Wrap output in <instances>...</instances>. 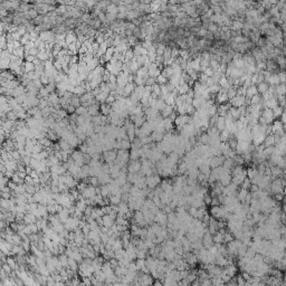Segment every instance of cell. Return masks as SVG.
I'll return each instance as SVG.
<instances>
[{"mask_svg":"<svg viewBox=\"0 0 286 286\" xmlns=\"http://www.w3.org/2000/svg\"><path fill=\"white\" fill-rule=\"evenodd\" d=\"M190 121V117L185 114V115H178L177 116V119L174 120V123H175V125L178 126V129H182L185 124H188Z\"/></svg>","mask_w":286,"mask_h":286,"instance_id":"cell-1","label":"cell"},{"mask_svg":"<svg viewBox=\"0 0 286 286\" xmlns=\"http://www.w3.org/2000/svg\"><path fill=\"white\" fill-rule=\"evenodd\" d=\"M245 102H246V96H235L233 100H230V104H231V106L233 107H241V106H244L245 105Z\"/></svg>","mask_w":286,"mask_h":286,"instance_id":"cell-2","label":"cell"},{"mask_svg":"<svg viewBox=\"0 0 286 286\" xmlns=\"http://www.w3.org/2000/svg\"><path fill=\"white\" fill-rule=\"evenodd\" d=\"M0 83H1V87H5L7 90H15V88H17L20 85V82L18 80H13V81H10V82H0Z\"/></svg>","mask_w":286,"mask_h":286,"instance_id":"cell-3","label":"cell"},{"mask_svg":"<svg viewBox=\"0 0 286 286\" xmlns=\"http://www.w3.org/2000/svg\"><path fill=\"white\" fill-rule=\"evenodd\" d=\"M127 77H129V75H126L124 72H121L120 74H119V76H117V86H121V87H125L126 86V84L129 83L127 81Z\"/></svg>","mask_w":286,"mask_h":286,"instance_id":"cell-4","label":"cell"},{"mask_svg":"<svg viewBox=\"0 0 286 286\" xmlns=\"http://www.w3.org/2000/svg\"><path fill=\"white\" fill-rule=\"evenodd\" d=\"M178 90V92H179V95H185V94H188V93L190 92V90H191V87L187 84V83H184L182 80L180 81V85H179V87L177 88Z\"/></svg>","mask_w":286,"mask_h":286,"instance_id":"cell-5","label":"cell"},{"mask_svg":"<svg viewBox=\"0 0 286 286\" xmlns=\"http://www.w3.org/2000/svg\"><path fill=\"white\" fill-rule=\"evenodd\" d=\"M228 100H229V98H228V95H227V91L221 88V90L219 91V93L217 94V102L220 103V105H221V104H225Z\"/></svg>","mask_w":286,"mask_h":286,"instance_id":"cell-6","label":"cell"},{"mask_svg":"<svg viewBox=\"0 0 286 286\" xmlns=\"http://www.w3.org/2000/svg\"><path fill=\"white\" fill-rule=\"evenodd\" d=\"M98 110H101V104L97 102L87 109L88 113H90L92 116H97V115H98Z\"/></svg>","mask_w":286,"mask_h":286,"instance_id":"cell-7","label":"cell"},{"mask_svg":"<svg viewBox=\"0 0 286 286\" xmlns=\"http://www.w3.org/2000/svg\"><path fill=\"white\" fill-rule=\"evenodd\" d=\"M174 112V107L173 106H170V105H165V107H164L163 110L161 111V116L163 117V119H167V117H169L172 113Z\"/></svg>","mask_w":286,"mask_h":286,"instance_id":"cell-8","label":"cell"},{"mask_svg":"<svg viewBox=\"0 0 286 286\" xmlns=\"http://www.w3.org/2000/svg\"><path fill=\"white\" fill-rule=\"evenodd\" d=\"M35 64L34 63H29V61H25L24 65H22V72L24 73H32L35 72Z\"/></svg>","mask_w":286,"mask_h":286,"instance_id":"cell-9","label":"cell"},{"mask_svg":"<svg viewBox=\"0 0 286 286\" xmlns=\"http://www.w3.org/2000/svg\"><path fill=\"white\" fill-rule=\"evenodd\" d=\"M54 35V32L51 30H45V31H41L40 34H39V39L44 41V42H47V41L51 39V37Z\"/></svg>","mask_w":286,"mask_h":286,"instance_id":"cell-10","label":"cell"},{"mask_svg":"<svg viewBox=\"0 0 286 286\" xmlns=\"http://www.w3.org/2000/svg\"><path fill=\"white\" fill-rule=\"evenodd\" d=\"M257 94H258L257 86H256V85H252V86H249V87L247 88V91H246V97H247V98H252L253 96H255Z\"/></svg>","mask_w":286,"mask_h":286,"instance_id":"cell-11","label":"cell"},{"mask_svg":"<svg viewBox=\"0 0 286 286\" xmlns=\"http://www.w3.org/2000/svg\"><path fill=\"white\" fill-rule=\"evenodd\" d=\"M230 26H231L230 28H231L234 31H238V30H240V29H243V28H244V24H243V21L238 20V19H235V20L230 24Z\"/></svg>","mask_w":286,"mask_h":286,"instance_id":"cell-12","label":"cell"},{"mask_svg":"<svg viewBox=\"0 0 286 286\" xmlns=\"http://www.w3.org/2000/svg\"><path fill=\"white\" fill-rule=\"evenodd\" d=\"M216 127H217L220 132H223L224 130H226V121H225V117H224V116H219V117H218V121L216 123Z\"/></svg>","mask_w":286,"mask_h":286,"instance_id":"cell-13","label":"cell"},{"mask_svg":"<svg viewBox=\"0 0 286 286\" xmlns=\"http://www.w3.org/2000/svg\"><path fill=\"white\" fill-rule=\"evenodd\" d=\"M86 93V90H85V86H84V82H83L82 85H80V86H75V88H74V92L73 94L74 95H77V96H83L84 94Z\"/></svg>","mask_w":286,"mask_h":286,"instance_id":"cell-14","label":"cell"},{"mask_svg":"<svg viewBox=\"0 0 286 286\" xmlns=\"http://www.w3.org/2000/svg\"><path fill=\"white\" fill-rule=\"evenodd\" d=\"M106 13H112V15H116L117 16V13H119V7L116 6V5H114V3H110L107 7H106Z\"/></svg>","mask_w":286,"mask_h":286,"instance_id":"cell-15","label":"cell"},{"mask_svg":"<svg viewBox=\"0 0 286 286\" xmlns=\"http://www.w3.org/2000/svg\"><path fill=\"white\" fill-rule=\"evenodd\" d=\"M174 73H173V69H172V67H169V66H165V67H163V69H162V72H161V75L162 76H164L165 78H170L172 75H173Z\"/></svg>","mask_w":286,"mask_h":286,"instance_id":"cell-16","label":"cell"},{"mask_svg":"<svg viewBox=\"0 0 286 286\" xmlns=\"http://www.w3.org/2000/svg\"><path fill=\"white\" fill-rule=\"evenodd\" d=\"M151 138H152L153 142H161L163 140L164 134L161 132H158V131H153L152 134H151Z\"/></svg>","mask_w":286,"mask_h":286,"instance_id":"cell-17","label":"cell"},{"mask_svg":"<svg viewBox=\"0 0 286 286\" xmlns=\"http://www.w3.org/2000/svg\"><path fill=\"white\" fill-rule=\"evenodd\" d=\"M101 112H102V115L109 116V115L111 114V112H112V107H111V105H107L106 103L101 104Z\"/></svg>","mask_w":286,"mask_h":286,"instance_id":"cell-18","label":"cell"},{"mask_svg":"<svg viewBox=\"0 0 286 286\" xmlns=\"http://www.w3.org/2000/svg\"><path fill=\"white\" fill-rule=\"evenodd\" d=\"M10 59H6V58H0V67L2 71H7L10 68Z\"/></svg>","mask_w":286,"mask_h":286,"instance_id":"cell-19","label":"cell"},{"mask_svg":"<svg viewBox=\"0 0 286 286\" xmlns=\"http://www.w3.org/2000/svg\"><path fill=\"white\" fill-rule=\"evenodd\" d=\"M172 124H173V121H172L171 119H169V117L163 119V126H164V129H165V131L171 132V130H172V127H173Z\"/></svg>","mask_w":286,"mask_h":286,"instance_id":"cell-20","label":"cell"},{"mask_svg":"<svg viewBox=\"0 0 286 286\" xmlns=\"http://www.w3.org/2000/svg\"><path fill=\"white\" fill-rule=\"evenodd\" d=\"M109 95H110V94L102 92L101 94H100V95H97V96L95 97V100H96V102L100 103V104H104V103H106V100H107Z\"/></svg>","mask_w":286,"mask_h":286,"instance_id":"cell-21","label":"cell"},{"mask_svg":"<svg viewBox=\"0 0 286 286\" xmlns=\"http://www.w3.org/2000/svg\"><path fill=\"white\" fill-rule=\"evenodd\" d=\"M94 98H95V96L93 95L92 93H85L83 96H81V103L85 104V103L90 102V101H92Z\"/></svg>","mask_w":286,"mask_h":286,"instance_id":"cell-22","label":"cell"},{"mask_svg":"<svg viewBox=\"0 0 286 286\" xmlns=\"http://www.w3.org/2000/svg\"><path fill=\"white\" fill-rule=\"evenodd\" d=\"M159 181H160L159 177H149V178L146 179V183H148V185H149L150 188H153L155 184L159 183Z\"/></svg>","mask_w":286,"mask_h":286,"instance_id":"cell-23","label":"cell"},{"mask_svg":"<svg viewBox=\"0 0 286 286\" xmlns=\"http://www.w3.org/2000/svg\"><path fill=\"white\" fill-rule=\"evenodd\" d=\"M276 95H286V84H278L276 86Z\"/></svg>","mask_w":286,"mask_h":286,"instance_id":"cell-24","label":"cell"},{"mask_svg":"<svg viewBox=\"0 0 286 286\" xmlns=\"http://www.w3.org/2000/svg\"><path fill=\"white\" fill-rule=\"evenodd\" d=\"M264 143H265V146H272L274 143H276V136L274 134H270V135L266 136Z\"/></svg>","mask_w":286,"mask_h":286,"instance_id":"cell-25","label":"cell"},{"mask_svg":"<svg viewBox=\"0 0 286 286\" xmlns=\"http://www.w3.org/2000/svg\"><path fill=\"white\" fill-rule=\"evenodd\" d=\"M133 123H134L135 127H138V129H139V127H141L143 124L145 123V117H144V116H135V119H134Z\"/></svg>","mask_w":286,"mask_h":286,"instance_id":"cell-26","label":"cell"},{"mask_svg":"<svg viewBox=\"0 0 286 286\" xmlns=\"http://www.w3.org/2000/svg\"><path fill=\"white\" fill-rule=\"evenodd\" d=\"M7 45H8V41H7V38H6V34H1V37H0V48H1V51H6Z\"/></svg>","mask_w":286,"mask_h":286,"instance_id":"cell-27","label":"cell"},{"mask_svg":"<svg viewBox=\"0 0 286 286\" xmlns=\"http://www.w3.org/2000/svg\"><path fill=\"white\" fill-rule=\"evenodd\" d=\"M268 88H269V86H268V84L266 82H263L260 83V84H258L257 85V91L259 93H262V94H264L268 91Z\"/></svg>","mask_w":286,"mask_h":286,"instance_id":"cell-28","label":"cell"},{"mask_svg":"<svg viewBox=\"0 0 286 286\" xmlns=\"http://www.w3.org/2000/svg\"><path fill=\"white\" fill-rule=\"evenodd\" d=\"M221 90V87L219 86V84H214V85H211V86H209L208 87V91H209V93L212 95V94H218L219 93V91Z\"/></svg>","mask_w":286,"mask_h":286,"instance_id":"cell-29","label":"cell"},{"mask_svg":"<svg viewBox=\"0 0 286 286\" xmlns=\"http://www.w3.org/2000/svg\"><path fill=\"white\" fill-rule=\"evenodd\" d=\"M37 58L41 61V63H45L49 59V56L47 54V51H39L38 55H37Z\"/></svg>","mask_w":286,"mask_h":286,"instance_id":"cell-30","label":"cell"},{"mask_svg":"<svg viewBox=\"0 0 286 286\" xmlns=\"http://www.w3.org/2000/svg\"><path fill=\"white\" fill-rule=\"evenodd\" d=\"M230 136H231V134L228 132L227 130H224L223 132H220V136H219V138H220V141H221V142H227V141L230 139Z\"/></svg>","mask_w":286,"mask_h":286,"instance_id":"cell-31","label":"cell"},{"mask_svg":"<svg viewBox=\"0 0 286 286\" xmlns=\"http://www.w3.org/2000/svg\"><path fill=\"white\" fill-rule=\"evenodd\" d=\"M81 97L80 96H77V95H73V98H72V102H71V105H73L74 107H80L81 106Z\"/></svg>","mask_w":286,"mask_h":286,"instance_id":"cell-32","label":"cell"},{"mask_svg":"<svg viewBox=\"0 0 286 286\" xmlns=\"http://www.w3.org/2000/svg\"><path fill=\"white\" fill-rule=\"evenodd\" d=\"M227 95H228L229 100H233L235 96H237V88H236L235 86H231L230 88L227 90Z\"/></svg>","mask_w":286,"mask_h":286,"instance_id":"cell-33","label":"cell"},{"mask_svg":"<svg viewBox=\"0 0 286 286\" xmlns=\"http://www.w3.org/2000/svg\"><path fill=\"white\" fill-rule=\"evenodd\" d=\"M114 53H115V47H110L107 51H106V53H105V58H106V61H110L111 59H112V57L114 56Z\"/></svg>","mask_w":286,"mask_h":286,"instance_id":"cell-34","label":"cell"},{"mask_svg":"<svg viewBox=\"0 0 286 286\" xmlns=\"http://www.w3.org/2000/svg\"><path fill=\"white\" fill-rule=\"evenodd\" d=\"M124 55H125V61H124V63H127V61H133V59H134V57H135L134 51H133V49H131V48L126 51Z\"/></svg>","mask_w":286,"mask_h":286,"instance_id":"cell-35","label":"cell"},{"mask_svg":"<svg viewBox=\"0 0 286 286\" xmlns=\"http://www.w3.org/2000/svg\"><path fill=\"white\" fill-rule=\"evenodd\" d=\"M91 26H92V29H101V27H102V21L100 20L98 18L97 19H94V20H92L91 22Z\"/></svg>","mask_w":286,"mask_h":286,"instance_id":"cell-36","label":"cell"},{"mask_svg":"<svg viewBox=\"0 0 286 286\" xmlns=\"http://www.w3.org/2000/svg\"><path fill=\"white\" fill-rule=\"evenodd\" d=\"M75 113H76L77 115H80V116H85V115L88 113V111H87V109H86V107H84L83 105H81L80 107H77V109H76Z\"/></svg>","mask_w":286,"mask_h":286,"instance_id":"cell-37","label":"cell"},{"mask_svg":"<svg viewBox=\"0 0 286 286\" xmlns=\"http://www.w3.org/2000/svg\"><path fill=\"white\" fill-rule=\"evenodd\" d=\"M199 142L204 143V144H208V143L210 142V138H209V135H208L207 133H202V134L199 136Z\"/></svg>","mask_w":286,"mask_h":286,"instance_id":"cell-38","label":"cell"},{"mask_svg":"<svg viewBox=\"0 0 286 286\" xmlns=\"http://www.w3.org/2000/svg\"><path fill=\"white\" fill-rule=\"evenodd\" d=\"M140 156H141L140 150H134V149H132V151H131V153H130V158L132 159L133 161H136Z\"/></svg>","mask_w":286,"mask_h":286,"instance_id":"cell-39","label":"cell"},{"mask_svg":"<svg viewBox=\"0 0 286 286\" xmlns=\"http://www.w3.org/2000/svg\"><path fill=\"white\" fill-rule=\"evenodd\" d=\"M185 72H187V74H188V75H189V76L194 80V82L199 78V75H198V74H197V72H194V69H187Z\"/></svg>","mask_w":286,"mask_h":286,"instance_id":"cell-40","label":"cell"},{"mask_svg":"<svg viewBox=\"0 0 286 286\" xmlns=\"http://www.w3.org/2000/svg\"><path fill=\"white\" fill-rule=\"evenodd\" d=\"M100 88H101V91L104 93H107V94L111 93V88H110V86H109V83H102V84L100 85Z\"/></svg>","mask_w":286,"mask_h":286,"instance_id":"cell-41","label":"cell"},{"mask_svg":"<svg viewBox=\"0 0 286 286\" xmlns=\"http://www.w3.org/2000/svg\"><path fill=\"white\" fill-rule=\"evenodd\" d=\"M277 64L282 68H284L286 66V57H284V56H277Z\"/></svg>","mask_w":286,"mask_h":286,"instance_id":"cell-42","label":"cell"},{"mask_svg":"<svg viewBox=\"0 0 286 286\" xmlns=\"http://www.w3.org/2000/svg\"><path fill=\"white\" fill-rule=\"evenodd\" d=\"M283 111H284V110H283V107H282V106H279V105H278V106H276V107H274V109H273L274 116H275V117L276 116H281V115L283 114Z\"/></svg>","mask_w":286,"mask_h":286,"instance_id":"cell-43","label":"cell"},{"mask_svg":"<svg viewBox=\"0 0 286 286\" xmlns=\"http://www.w3.org/2000/svg\"><path fill=\"white\" fill-rule=\"evenodd\" d=\"M156 83L161 86V85H165V84H168L169 83V81H168V78H165L164 76H162V75H160L159 77H156Z\"/></svg>","mask_w":286,"mask_h":286,"instance_id":"cell-44","label":"cell"},{"mask_svg":"<svg viewBox=\"0 0 286 286\" xmlns=\"http://www.w3.org/2000/svg\"><path fill=\"white\" fill-rule=\"evenodd\" d=\"M278 76V80H279V83L281 84H285L286 83V72H279L277 74Z\"/></svg>","mask_w":286,"mask_h":286,"instance_id":"cell-45","label":"cell"},{"mask_svg":"<svg viewBox=\"0 0 286 286\" xmlns=\"http://www.w3.org/2000/svg\"><path fill=\"white\" fill-rule=\"evenodd\" d=\"M40 82H41V84H42L44 86H47V85L49 84V82H51V81H49V77H48V76H47V75H46L45 73H44V74H42V75L40 76Z\"/></svg>","mask_w":286,"mask_h":286,"instance_id":"cell-46","label":"cell"},{"mask_svg":"<svg viewBox=\"0 0 286 286\" xmlns=\"http://www.w3.org/2000/svg\"><path fill=\"white\" fill-rule=\"evenodd\" d=\"M260 101H262V97L257 94V95H255V96H253L252 98H250V103H252V105H256V104H259L260 103Z\"/></svg>","mask_w":286,"mask_h":286,"instance_id":"cell-47","label":"cell"},{"mask_svg":"<svg viewBox=\"0 0 286 286\" xmlns=\"http://www.w3.org/2000/svg\"><path fill=\"white\" fill-rule=\"evenodd\" d=\"M56 114H57V115H58V116L61 117V120H64V119H66V116H67V114H68V113H67V111H66V110H64V109H61V110H58V111L56 112Z\"/></svg>","mask_w":286,"mask_h":286,"instance_id":"cell-48","label":"cell"},{"mask_svg":"<svg viewBox=\"0 0 286 286\" xmlns=\"http://www.w3.org/2000/svg\"><path fill=\"white\" fill-rule=\"evenodd\" d=\"M221 158H218V156H214V158H212L211 159V161H210V164L212 165V167H217L218 164H220L221 163Z\"/></svg>","mask_w":286,"mask_h":286,"instance_id":"cell-49","label":"cell"},{"mask_svg":"<svg viewBox=\"0 0 286 286\" xmlns=\"http://www.w3.org/2000/svg\"><path fill=\"white\" fill-rule=\"evenodd\" d=\"M246 91H247V88H245L244 86H239L237 88V95L238 96H246Z\"/></svg>","mask_w":286,"mask_h":286,"instance_id":"cell-50","label":"cell"},{"mask_svg":"<svg viewBox=\"0 0 286 286\" xmlns=\"http://www.w3.org/2000/svg\"><path fill=\"white\" fill-rule=\"evenodd\" d=\"M202 73H204V75H207L208 77H212V76H214V69H212V68H211V67L209 66V67H207V68H206V69H204Z\"/></svg>","mask_w":286,"mask_h":286,"instance_id":"cell-51","label":"cell"},{"mask_svg":"<svg viewBox=\"0 0 286 286\" xmlns=\"http://www.w3.org/2000/svg\"><path fill=\"white\" fill-rule=\"evenodd\" d=\"M154 84H156V78H153V77H149L145 82V86H153Z\"/></svg>","mask_w":286,"mask_h":286,"instance_id":"cell-52","label":"cell"},{"mask_svg":"<svg viewBox=\"0 0 286 286\" xmlns=\"http://www.w3.org/2000/svg\"><path fill=\"white\" fill-rule=\"evenodd\" d=\"M115 101H116V97L114 95H112V94H110L109 97H107V100H106V104L107 105H112V104L115 103Z\"/></svg>","mask_w":286,"mask_h":286,"instance_id":"cell-53","label":"cell"},{"mask_svg":"<svg viewBox=\"0 0 286 286\" xmlns=\"http://www.w3.org/2000/svg\"><path fill=\"white\" fill-rule=\"evenodd\" d=\"M127 41H129V46H135L136 45V37L130 36V37H127Z\"/></svg>","mask_w":286,"mask_h":286,"instance_id":"cell-54","label":"cell"},{"mask_svg":"<svg viewBox=\"0 0 286 286\" xmlns=\"http://www.w3.org/2000/svg\"><path fill=\"white\" fill-rule=\"evenodd\" d=\"M11 35H12V39H13V41H20L21 37H22L18 31H16V32H13V34H11Z\"/></svg>","mask_w":286,"mask_h":286,"instance_id":"cell-55","label":"cell"},{"mask_svg":"<svg viewBox=\"0 0 286 286\" xmlns=\"http://www.w3.org/2000/svg\"><path fill=\"white\" fill-rule=\"evenodd\" d=\"M207 28L209 29V31H210V32H216V31H217V29H218L217 25H214V24H212V22H210V24L208 25V27H207Z\"/></svg>","mask_w":286,"mask_h":286,"instance_id":"cell-56","label":"cell"},{"mask_svg":"<svg viewBox=\"0 0 286 286\" xmlns=\"http://www.w3.org/2000/svg\"><path fill=\"white\" fill-rule=\"evenodd\" d=\"M92 48H93V51H94V53H97L98 49H100V44L96 42V41H94L92 44Z\"/></svg>","mask_w":286,"mask_h":286,"instance_id":"cell-57","label":"cell"},{"mask_svg":"<svg viewBox=\"0 0 286 286\" xmlns=\"http://www.w3.org/2000/svg\"><path fill=\"white\" fill-rule=\"evenodd\" d=\"M0 15H1V18H5V17H7V15L9 16V13H8V10H7V9H3V8H0Z\"/></svg>","mask_w":286,"mask_h":286,"instance_id":"cell-58","label":"cell"},{"mask_svg":"<svg viewBox=\"0 0 286 286\" xmlns=\"http://www.w3.org/2000/svg\"><path fill=\"white\" fill-rule=\"evenodd\" d=\"M87 51H88V48H87V47H86V46H85V45L83 44L82 47H81V49L78 51V54H84V55H85V54L87 53Z\"/></svg>","mask_w":286,"mask_h":286,"instance_id":"cell-59","label":"cell"},{"mask_svg":"<svg viewBox=\"0 0 286 286\" xmlns=\"http://www.w3.org/2000/svg\"><path fill=\"white\" fill-rule=\"evenodd\" d=\"M35 59H36V57H35V56H31V55H28V56L25 57V61H29V63H34Z\"/></svg>","mask_w":286,"mask_h":286,"instance_id":"cell-60","label":"cell"},{"mask_svg":"<svg viewBox=\"0 0 286 286\" xmlns=\"http://www.w3.org/2000/svg\"><path fill=\"white\" fill-rule=\"evenodd\" d=\"M126 13H127V12H126ZM126 13H125V12H119V13H117V18L122 20V19H124V18L126 17Z\"/></svg>","mask_w":286,"mask_h":286,"instance_id":"cell-61","label":"cell"},{"mask_svg":"<svg viewBox=\"0 0 286 286\" xmlns=\"http://www.w3.org/2000/svg\"><path fill=\"white\" fill-rule=\"evenodd\" d=\"M281 116H282V123H285L286 124V107H285V110L283 111V114H282Z\"/></svg>","mask_w":286,"mask_h":286,"instance_id":"cell-62","label":"cell"}]
</instances>
